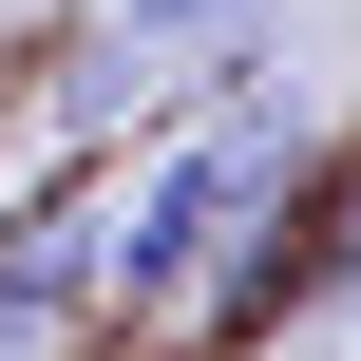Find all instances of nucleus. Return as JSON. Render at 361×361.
Returning <instances> with one entry per match:
<instances>
[{
	"instance_id": "f03ea898",
	"label": "nucleus",
	"mask_w": 361,
	"mask_h": 361,
	"mask_svg": "<svg viewBox=\"0 0 361 361\" xmlns=\"http://www.w3.org/2000/svg\"><path fill=\"white\" fill-rule=\"evenodd\" d=\"M343 305H361V133H324V152L228 228V267L190 286V324L267 343V324H343Z\"/></svg>"
},
{
	"instance_id": "7ed1b4c3",
	"label": "nucleus",
	"mask_w": 361,
	"mask_h": 361,
	"mask_svg": "<svg viewBox=\"0 0 361 361\" xmlns=\"http://www.w3.org/2000/svg\"><path fill=\"white\" fill-rule=\"evenodd\" d=\"M95 324V209L76 190H19L0 209V361H57Z\"/></svg>"
},
{
	"instance_id": "f257e3e1",
	"label": "nucleus",
	"mask_w": 361,
	"mask_h": 361,
	"mask_svg": "<svg viewBox=\"0 0 361 361\" xmlns=\"http://www.w3.org/2000/svg\"><path fill=\"white\" fill-rule=\"evenodd\" d=\"M305 152H324L305 76H267V95H190V114L152 133L133 209H95V324H190V286L228 267V228H247Z\"/></svg>"
},
{
	"instance_id": "20e7f679",
	"label": "nucleus",
	"mask_w": 361,
	"mask_h": 361,
	"mask_svg": "<svg viewBox=\"0 0 361 361\" xmlns=\"http://www.w3.org/2000/svg\"><path fill=\"white\" fill-rule=\"evenodd\" d=\"M190 95H171V57L152 38H114V19H76L57 57H38V133L57 152H114V133H171Z\"/></svg>"
},
{
	"instance_id": "39448f33",
	"label": "nucleus",
	"mask_w": 361,
	"mask_h": 361,
	"mask_svg": "<svg viewBox=\"0 0 361 361\" xmlns=\"http://www.w3.org/2000/svg\"><path fill=\"white\" fill-rule=\"evenodd\" d=\"M114 38H152V57H190V38H228V19H267V0H95Z\"/></svg>"
}]
</instances>
